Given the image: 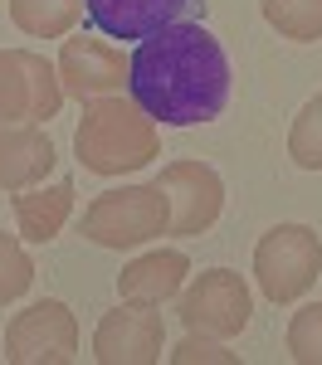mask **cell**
<instances>
[{
  "label": "cell",
  "instance_id": "6da1fadb",
  "mask_svg": "<svg viewBox=\"0 0 322 365\" xmlns=\"http://www.w3.org/2000/svg\"><path fill=\"white\" fill-rule=\"evenodd\" d=\"M230 54L196 20L161 29L137 44L127 63V93L161 127H201L230 108Z\"/></svg>",
  "mask_w": 322,
  "mask_h": 365
},
{
  "label": "cell",
  "instance_id": "7a4b0ae2",
  "mask_svg": "<svg viewBox=\"0 0 322 365\" xmlns=\"http://www.w3.org/2000/svg\"><path fill=\"white\" fill-rule=\"evenodd\" d=\"M74 151H79V166L93 175H132L161 156V132L132 103V93H108L84 103Z\"/></svg>",
  "mask_w": 322,
  "mask_h": 365
},
{
  "label": "cell",
  "instance_id": "3957f363",
  "mask_svg": "<svg viewBox=\"0 0 322 365\" xmlns=\"http://www.w3.org/2000/svg\"><path fill=\"white\" fill-rule=\"evenodd\" d=\"M166 229H171V205L156 180L103 190L84 210V239H93L98 249H142L151 239H161Z\"/></svg>",
  "mask_w": 322,
  "mask_h": 365
},
{
  "label": "cell",
  "instance_id": "277c9868",
  "mask_svg": "<svg viewBox=\"0 0 322 365\" xmlns=\"http://www.w3.org/2000/svg\"><path fill=\"white\" fill-rule=\"evenodd\" d=\"M254 278L268 302H298L322 278V239L308 225H273L254 244Z\"/></svg>",
  "mask_w": 322,
  "mask_h": 365
},
{
  "label": "cell",
  "instance_id": "5b68a950",
  "mask_svg": "<svg viewBox=\"0 0 322 365\" xmlns=\"http://www.w3.org/2000/svg\"><path fill=\"white\" fill-rule=\"evenodd\" d=\"M249 312H254V297H249V282L239 278L234 268H210L196 282L181 287L176 297V317L186 331H201V336L230 341L249 327Z\"/></svg>",
  "mask_w": 322,
  "mask_h": 365
},
{
  "label": "cell",
  "instance_id": "8992f818",
  "mask_svg": "<svg viewBox=\"0 0 322 365\" xmlns=\"http://www.w3.org/2000/svg\"><path fill=\"white\" fill-rule=\"evenodd\" d=\"M5 361L10 365H69L79 361V317L69 302L44 297L10 317L5 327Z\"/></svg>",
  "mask_w": 322,
  "mask_h": 365
},
{
  "label": "cell",
  "instance_id": "52a82bcc",
  "mask_svg": "<svg viewBox=\"0 0 322 365\" xmlns=\"http://www.w3.org/2000/svg\"><path fill=\"white\" fill-rule=\"evenodd\" d=\"M156 185H161V195L171 205V229L166 234L191 239V234L215 229L220 210H225V180H220L215 166H205V161H171V166H161Z\"/></svg>",
  "mask_w": 322,
  "mask_h": 365
},
{
  "label": "cell",
  "instance_id": "ba28073f",
  "mask_svg": "<svg viewBox=\"0 0 322 365\" xmlns=\"http://www.w3.org/2000/svg\"><path fill=\"white\" fill-rule=\"evenodd\" d=\"M161 346H166L161 312L122 302L117 312H108V317L98 322V331H93V361H103V365H151V361H161Z\"/></svg>",
  "mask_w": 322,
  "mask_h": 365
},
{
  "label": "cell",
  "instance_id": "9c48e42d",
  "mask_svg": "<svg viewBox=\"0 0 322 365\" xmlns=\"http://www.w3.org/2000/svg\"><path fill=\"white\" fill-rule=\"evenodd\" d=\"M127 63H132V58H122V49L79 34V39H64L54 68H59V83H64L69 98L93 103V98L122 93V83H127Z\"/></svg>",
  "mask_w": 322,
  "mask_h": 365
},
{
  "label": "cell",
  "instance_id": "30bf717a",
  "mask_svg": "<svg viewBox=\"0 0 322 365\" xmlns=\"http://www.w3.org/2000/svg\"><path fill=\"white\" fill-rule=\"evenodd\" d=\"M201 0H88V20L108 39H151L161 29L191 20Z\"/></svg>",
  "mask_w": 322,
  "mask_h": 365
},
{
  "label": "cell",
  "instance_id": "8fae6325",
  "mask_svg": "<svg viewBox=\"0 0 322 365\" xmlns=\"http://www.w3.org/2000/svg\"><path fill=\"white\" fill-rule=\"evenodd\" d=\"M49 170H54V141H49V132L39 122L0 127V190L5 195L44 185Z\"/></svg>",
  "mask_w": 322,
  "mask_h": 365
},
{
  "label": "cell",
  "instance_id": "7c38bea8",
  "mask_svg": "<svg viewBox=\"0 0 322 365\" xmlns=\"http://www.w3.org/2000/svg\"><path fill=\"white\" fill-rule=\"evenodd\" d=\"M186 273H191V258L181 249H151L117 273V297L137 302V307H161V302L181 297Z\"/></svg>",
  "mask_w": 322,
  "mask_h": 365
},
{
  "label": "cell",
  "instance_id": "4fadbf2b",
  "mask_svg": "<svg viewBox=\"0 0 322 365\" xmlns=\"http://www.w3.org/2000/svg\"><path fill=\"white\" fill-rule=\"evenodd\" d=\"M74 215V180H54V185H29L15 195V225L29 244H49Z\"/></svg>",
  "mask_w": 322,
  "mask_h": 365
},
{
  "label": "cell",
  "instance_id": "5bb4252c",
  "mask_svg": "<svg viewBox=\"0 0 322 365\" xmlns=\"http://www.w3.org/2000/svg\"><path fill=\"white\" fill-rule=\"evenodd\" d=\"M88 0H10V20L29 39H64L84 20Z\"/></svg>",
  "mask_w": 322,
  "mask_h": 365
},
{
  "label": "cell",
  "instance_id": "9a60e30c",
  "mask_svg": "<svg viewBox=\"0 0 322 365\" xmlns=\"http://www.w3.org/2000/svg\"><path fill=\"white\" fill-rule=\"evenodd\" d=\"M259 10L293 44H318L322 39V0H259Z\"/></svg>",
  "mask_w": 322,
  "mask_h": 365
},
{
  "label": "cell",
  "instance_id": "2e32d148",
  "mask_svg": "<svg viewBox=\"0 0 322 365\" xmlns=\"http://www.w3.org/2000/svg\"><path fill=\"white\" fill-rule=\"evenodd\" d=\"M20 63L29 73V122H49L64 108V83H59V68L44 54H29L20 49Z\"/></svg>",
  "mask_w": 322,
  "mask_h": 365
},
{
  "label": "cell",
  "instance_id": "e0dca14e",
  "mask_svg": "<svg viewBox=\"0 0 322 365\" xmlns=\"http://www.w3.org/2000/svg\"><path fill=\"white\" fill-rule=\"evenodd\" d=\"M288 156L298 170H322V93L308 98L288 127Z\"/></svg>",
  "mask_w": 322,
  "mask_h": 365
},
{
  "label": "cell",
  "instance_id": "ac0fdd59",
  "mask_svg": "<svg viewBox=\"0 0 322 365\" xmlns=\"http://www.w3.org/2000/svg\"><path fill=\"white\" fill-rule=\"evenodd\" d=\"M29 122V73L20 49H0V127Z\"/></svg>",
  "mask_w": 322,
  "mask_h": 365
},
{
  "label": "cell",
  "instance_id": "d6986e66",
  "mask_svg": "<svg viewBox=\"0 0 322 365\" xmlns=\"http://www.w3.org/2000/svg\"><path fill=\"white\" fill-rule=\"evenodd\" d=\"M29 282H34V263H29V253L20 249L15 234H0V307L20 302V297L29 292Z\"/></svg>",
  "mask_w": 322,
  "mask_h": 365
},
{
  "label": "cell",
  "instance_id": "ffe728a7",
  "mask_svg": "<svg viewBox=\"0 0 322 365\" xmlns=\"http://www.w3.org/2000/svg\"><path fill=\"white\" fill-rule=\"evenodd\" d=\"M288 356L303 365H322V302L293 312L288 322Z\"/></svg>",
  "mask_w": 322,
  "mask_h": 365
},
{
  "label": "cell",
  "instance_id": "44dd1931",
  "mask_svg": "<svg viewBox=\"0 0 322 365\" xmlns=\"http://www.w3.org/2000/svg\"><path fill=\"white\" fill-rule=\"evenodd\" d=\"M166 356H171V365H234L239 361L234 351H225V341L201 336V331H186V341L176 351H166Z\"/></svg>",
  "mask_w": 322,
  "mask_h": 365
}]
</instances>
